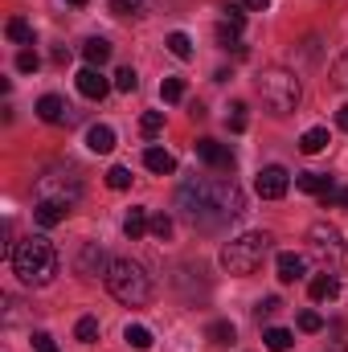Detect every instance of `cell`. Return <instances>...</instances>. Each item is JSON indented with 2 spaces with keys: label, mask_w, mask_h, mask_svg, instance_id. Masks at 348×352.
<instances>
[{
  "label": "cell",
  "mask_w": 348,
  "mask_h": 352,
  "mask_svg": "<svg viewBox=\"0 0 348 352\" xmlns=\"http://www.w3.org/2000/svg\"><path fill=\"white\" fill-rule=\"evenodd\" d=\"M176 209L193 230H221L242 217L246 197L230 176H193L176 192Z\"/></svg>",
  "instance_id": "1"
},
{
  "label": "cell",
  "mask_w": 348,
  "mask_h": 352,
  "mask_svg": "<svg viewBox=\"0 0 348 352\" xmlns=\"http://www.w3.org/2000/svg\"><path fill=\"white\" fill-rule=\"evenodd\" d=\"M8 263H12V274H17L25 287H45V283L58 274V250H54L50 238L33 234V238H21V242L12 246Z\"/></svg>",
  "instance_id": "2"
},
{
  "label": "cell",
  "mask_w": 348,
  "mask_h": 352,
  "mask_svg": "<svg viewBox=\"0 0 348 352\" xmlns=\"http://www.w3.org/2000/svg\"><path fill=\"white\" fill-rule=\"evenodd\" d=\"M107 291L119 303H127V307H144L152 299V283H148L144 266L131 263V258H115V263L107 266Z\"/></svg>",
  "instance_id": "3"
},
{
  "label": "cell",
  "mask_w": 348,
  "mask_h": 352,
  "mask_svg": "<svg viewBox=\"0 0 348 352\" xmlns=\"http://www.w3.org/2000/svg\"><path fill=\"white\" fill-rule=\"evenodd\" d=\"M259 94L262 102H266V111L270 115H291L295 107H299V78L291 74V70H283V66H270V70H262L259 74Z\"/></svg>",
  "instance_id": "4"
},
{
  "label": "cell",
  "mask_w": 348,
  "mask_h": 352,
  "mask_svg": "<svg viewBox=\"0 0 348 352\" xmlns=\"http://www.w3.org/2000/svg\"><path fill=\"white\" fill-rule=\"evenodd\" d=\"M307 246H312V254H316V263H320L324 274H336V270H345L348 266L345 238H340V230L328 226V221H316V226L307 230Z\"/></svg>",
  "instance_id": "5"
},
{
  "label": "cell",
  "mask_w": 348,
  "mask_h": 352,
  "mask_svg": "<svg viewBox=\"0 0 348 352\" xmlns=\"http://www.w3.org/2000/svg\"><path fill=\"white\" fill-rule=\"evenodd\" d=\"M266 250H270V234H242V238L226 242L221 266L230 274H254L262 266V258H266Z\"/></svg>",
  "instance_id": "6"
},
{
  "label": "cell",
  "mask_w": 348,
  "mask_h": 352,
  "mask_svg": "<svg viewBox=\"0 0 348 352\" xmlns=\"http://www.w3.org/2000/svg\"><path fill=\"white\" fill-rule=\"evenodd\" d=\"M83 197V180L74 173H50L37 180V201H62V205H74Z\"/></svg>",
  "instance_id": "7"
},
{
  "label": "cell",
  "mask_w": 348,
  "mask_h": 352,
  "mask_svg": "<svg viewBox=\"0 0 348 352\" xmlns=\"http://www.w3.org/2000/svg\"><path fill=\"white\" fill-rule=\"evenodd\" d=\"M254 188H259L262 201H279V197H287L291 176H287V168H279V164H266V168L254 176Z\"/></svg>",
  "instance_id": "8"
},
{
  "label": "cell",
  "mask_w": 348,
  "mask_h": 352,
  "mask_svg": "<svg viewBox=\"0 0 348 352\" xmlns=\"http://www.w3.org/2000/svg\"><path fill=\"white\" fill-rule=\"evenodd\" d=\"M193 152H197L209 168H221V173H230V168H234V152H230L226 144L209 140V135H205V140H197V144H193Z\"/></svg>",
  "instance_id": "9"
},
{
  "label": "cell",
  "mask_w": 348,
  "mask_h": 352,
  "mask_svg": "<svg viewBox=\"0 0 348 352\" xmlns=\"http://www.w3.org/2000/svg\"><path fill=\"white\" fill-rule=\"evenodd\" d=\"M107 90H111V82L98 74V66H87V70L78 74V94H83V98H94V102H98V98H107Z\"/></svg>",
  "instance_id": "10"
},
{
  "label": "cell",
  "mask_w": 348,
  "mask_h": 352,
  "mask_svg": "<svg viewBox=\"0 0 348 352\" xmlns=\"http://www.w3.org/2000/svg\"><path fill=\"white\" fill-rule=\"evenodd\" d=\"M66 213H70V205H62V201H37V205H33V217H37V226H45V230L62 226Z\"/></svg>",
  "instance_id": "11"
},
{
  "label": "cell",
  "mask_w": 348,
  "mask_h": 352,
  "mask_svg": "<svg viewBox=\"0 0 348 352\" xmlns=\"http://www.w3.org/2000/svg\"><path fill=\"white\" fill-rule=\"evenodd\" d=\"M37 119H45V123H66V119H70V107H66L58 94H41V98H37Z\"/></svg>",
  "instance_id": "12"
},
{
  "label": "cell",
  "mask_w": 348,
  "mask_h": 352,
  "mask_svg": "<svg viewBox=\"0 0 348 352\" xmlns=\"http://www.w3.org/2000/svg\"><path fill=\"white\" fill-rule=\"evenodd\" d=\"M102 266H111V263H107V254L98 250V242H87V246H83V254H78V274L94 278Z\"/></svg>",
  "instance_id": "13"
},
{
  "label": "cell",
  "mask_w": 348,
  "mask_h": 352,
  "mask_svg": "<svg viewBox=\"0 0 348 352\" xmlns=\"http://www.w3.org/2000/svg\"><path fill=\"white\" fill-rule=\"evenodd\" d=\"M336 291H340L336 274H316V278L307 283V295H312L316 303H328V299H336Z\"/></svg>",
  "instance_id": "14"
},
{
  "label": "cell",
  "mask_w": 348,
  "mask_h": 352,
  "mask_svg": "<svg viewBox=\"0 0 348 352\" xmlns=\"http://www.w3.org/2000/svg\"><path fill=\"white\" fill-rule=\"evenodd\" d=\"M295 188L324 197V192H332V188H336V180H332L328 173H303V176H295Z\"/></svg>",
  "instance_id": "15"
},
{
  "label": "cell",
  "mask_w": 348,
  "mask_h": 352,
  "mask_svg": "<svg viewBox=\"0 0 348 352\" xmlns=\"http://www.w3.org/2000/svg\"><path fill=\"white\" fill-rule=\"evenodd\" d=\"M87 148L90 152H98V156H107V152L115 148V131H111L107 123H94V127L87 131Z\"/></svg>",
  "instance_id": "16"
},
{
  "label": "cell",
  "mask_w": 348,
  "mask_h": 352,
  "mask_svg": "<svg viewBox=\"0 0 348 352\" xmlns=\"http://www.w3.org/2000/svg\"><path fill=\"white\" fill-rule=\"evenodd\" d=\"M144 164H148V168H152L156 176L176 173V160L168 156V152H164V148H148V152H144Z\"/></svg>",
  "instance_id": "17"
},
{
  "label": "cell",
  "mask_w": 348,
  "mask_h": 352,
  "mask_svg": "<svg viewBox=\"0 0 348 352\" xmlns=\"http://www.w3.org/2000/svg\"><path fill=\"white\" fill-rule=\"evenodd\" d=\"M279 278H283V283H299V278H303V258H299V254H291V250H287V254H279Z\"/></svg>",
  "instance_id": "18"
},
{
  "label": "cell",
  "mask_w": 348,
  "mask_h": 352,
  "mask_svg": "<svg viewBox=\"0 0 348 352\" xmlns=\"http://www.w3.org/2000/svg\"><path fill=\"white\" fill-rule=\"evenodd\" d=\"M4 33H8V41H17V45H33V25H29L25 16H12V21L4 25Z\"/></svg>",
  "instance_id": "19"
},
{
  "label": "cell",
  "mask_w": 348,
  "mask_h": 352,
  "mask_svg": "<svg viewBox=\"0 0 348 352\" xmlns=\"http://www.w3.org/2000/svg\"><path fill=\"white\" fill-rule=\"evenodd\" d=\"M332 140H328V131L324 127H312V131H303V140H299V152H307V156H316V152H324Z\"/></svg>",
  "instance_id": "20"
},
{
  "label": "cell",
  "mask_w": 348,
  "mask_h": 352,
  "mask_svg": "<svg viewBox=\"0 0 348 352\" xmlns=\"http://www.w3.org/2000/svg\"><path fill=\"white\" fill-rule=\"evenodd\" d=\"M148 226H152V221H148V213H144V209L135 205V209L127 213V221H123V234H127V238L135 242V238H144V234H148Z\"/></svg>",
  "instance_id": "21"
},
{
  "label": "cell",
  "mask_w": 348,
  "mask_h": 352,
  "mask_svg": "<svg viewBox=\"0 0 348 352\" xmlns=\"http://www.w3.org/2000/svg\"><path fill=\"white\" fill-rule=\"evenodd\" d=\"M262 344H266L270 352H287L291 344H295V336H291L287 328H266V332H262Z\"/></svg>",
  "instance_id": "22"
},
{
  "label": "cell",
  "mask_w": 348,
  "mask_h": 352,
  "mask_svg": "<svg viewBox=\"0 0 348 352\" xmlns=\"http://www.w3.org/2000/svg\"><path fill=\"white\" fill-rule=\"evenodd\" d=\"M83 58H87L90 66H102V62L111 58V41H102V37H90L87 45H83Z\"/></svg>",
  "instance_id": "23"
},
{
  "label": "cell",
  "mask_w": 348,
  "mask_h": 352,
  "mask_svg": "<svg viewBox=\"0 0 348 352\" xmlns=\"http://www.w3.org/2000/svg\"><path fill=\"white\" fill-rule=\"evenodd\" d=\"M123 340H127L131 349H140V352H148V349H152V332H148L144 324H127V332H123Z\"/></svg>",
  "instance_id": "24"
},
{
  "label": "cell",
  "mask_w": 348,
  "mask_h": 352,
  "mask_svg": "<svg viewBox=\"0 0 348 352\" xmlns=\"http://www.w3.org/2000/svg\"><path fill=\"white\" fill-rule=\"evenodd\" d=\"M164 45H168V54L180 58V62H188V58H193V41H188L184 33H168V41H164Z\"/></svg>",
  "instance_id": "25"
},
{
  "label": "cell",
  "mask_w": 348,
  "mask_h": 352,
  "mask_svg": "<svg viewBox=\"0 0 348 352\" xmlns=\"http://www.w3.org/2000/svg\"><path fill=\"white\" fill-rule=\"evenodd\" d=\"M148 0H111V12L115 16H144Z\"/></svg>",
  "instance_id": "26"
},
{
  "label": "cell",
  "mask_w": 348,
  "mask_h": 352,
  "mask_svg": "<svg viewBox=\"0 0 348 352\" xmlns=\"http://www.w3.org/2000/svg\"><path fill=\"white\" fill-rule=\"evenodd\" d=\"M74 336H78L83 344H94V340H98V320H94V316H83V320L74 324Z\"/></svg>",
  "instance_id": "27"
},
{
  "label": "cell",
  "mask_w": 348,
  "mask_h": 352,
  "mask_svg": "<svg viewBox=\"0 0 348 352\" xmlns=\"http://www.w3.org/2000/svg\"><path fill=\"white\" fill-rule=\"evenodd\" d=\"M140 131H144V135H160V131H164V111H148V115L140 119Z\"/></svg>",
  "instance_id": "28"
},
{
  "label": "cell",
  "mask_w": 348,
  "mask_h": 352,
  "mask_svg": "<svg viewBox=\"0 0 348 352\" xmlns=\"http://www.w3.org/2000/svg\"><path fill=\"white\" fill-rule=\"evenodd\" d=\"M209 340H213V344H230V340H234V324H230V320L209 324Z\"/></svg>",
  "instance_id": "29"
},
{
  "label": "cell",
  "mask_w": 348,
  "mask_h": 352,
  "mask_svg": "<svg viewBox=\"0 0 348 352\" xmlns=\"http://www.w3.org/2000/svg\"><path fill=\"white\" fill-rule=\"evenodd\" d=\"M160 98H164V102H180V98H184V82H180V78H164V82H160Z\"/></svg>",
  "instance_id": "30"
},
{
  "label": "cell",
  "mask_w": 348,
  "mask_h": 352,
  "mask_svg": "<svg viewBox=\"0 0 348 352\" xmlns=\"http://www.w3.org/2000/svg\"><path fill=\"white\" fill-rule=\"evenodd\" d=\"M148 230H152V238L168 242V238H173V217H168V213H160V217H152V226H148Z\"/></svg>",
  "instance_id": "31"
},
{
  "label": "cell",
  "mask_w": 348,
  "mask_h": 352,
  "mask_svg": "<svg viewBox=\"0 0 348 352\" xmlns=\"http://www.w3.org/2000/svg\"><path fill=\"white\" fill-rule=\"evenodd\" d=\"M107 184H111L115 192H123V188L131 184V173H127L123 164H115V168H107Z\"/></svg>",
  "instance_id": "32"
},
{
  "label": "cell",
  "mask_w": 348,
  "mask_h": 352,
  "mask_svg": "<svg viewBox=\"0 0 348 352\" xmlns=\"http://www.w3.org/2000/svg\"><path fill=\"white\" fill-rule=\"evenodd\" d=\"M37 66H41V58H37V50H21V54H17V70H21V74H33Z\"/></svg>",
  "instance_id": "33"
},
{
  "label": "cell",
  "mask_w": 348,
  "mask_h": 352,
  "mask_svg": "<svg viewBox=\"0 0 348 352\" xmlns=\"http://www.w3.org/2000/svg\"><path fill=\"white\" fill-rule=\"evenodd\" d=\"M226 123H230V131H246V123H250V119H246V102H234Z\"/></svg>",
  "instance_id": "34"
},
{
  "label": "cell",
  "mask_w": 348,
  "mask_h": 352,
  "mask_svg": "<svg viewBox=\"0 0 348 352\" xmlns=\"http://www.w3.org/2000/svg\"><path fill=\"white\" fill-rule=\"evenodd\" d=\"M299 328H303V332H324V316H320V311H303V316H299Z\"/></svg>",
  "instance_id": "35"
},
{
  "label": "cell",
  "mask_w": 348,
  "mask_h": 352,
  "mask_svg": "<svg viewBox=\"0 0 348 352\" xmlns=\"http://www.w3.org/2000/svg\"><path fill=\"white\" fill-rule=\"evenodd\" d=\"M115 87H119V90H135V87H140V78H135V70H131V66H123V70L115 74Z\"/></svg>",
  "instance_id": "36"
},
{
  "label": "cell",
  "mask_w": 348,
  "mask_h": 352,
  "mask_svg": "<svg viewBox=\"0 0 348 352\" xmlns=\"http://www.w3.org/2000/svg\"><path fill=\"white\" fill-rule=\"evenodd\" d=\"M328 336H332L328 340V352H348V328H332Z\"/></svg>",
  "instance_id": "37"
},
{
  "label": "cell",
  "mask_w": 348,
  "mask_h": 352,
  "mask_svg": "<svg viewBox=\"0 0 348 352\" xmlns=\"http://www.w3.org/2000/svg\"><path fill=\"white\" fill-rule=\"evenodd\" d=\"M279 307H283V303H279V299H274V295H270V299H262L259 307H254V316H259V320H270V316H274V311H279Z\"/></svg>",
  "instance_id": "38"
},
{
  "label": "cell",
  "mask_w": 348,
  "mask_h": 352,
  "mask_svg": "<svg viewBox=\"0 0 348 352\" xmlns=\"http://www.w3.org/2000/svg\"><path fill=\"white\" fill-rule=\"evenodd\" d=\"M33 349H37V352H58V344H54V336H50V332H37V336H33Z\"/></svg>",
  "instance_id": "39"
},
{
  "label": "cell",
  "mask_w": 348,
  "mask_h": 352,
  "mask_svg": "<svg viewBox=\"0 0 348 352\" xmlns=\"http://www.w3.org/2000/svg\"><path fill=\"white\" fill-rule=\"evenodd\" d=\"M332 78H336V87H345L348 90V54L336 62V70H332Z\"/></svg>",
  "instance_id": "40"
},
{
  "label": "cell",
  "mask_w": 348,
  "mask_h": 352,
  "mask_svg": "<svg viewBox=\"0 0 348 352\" xmlns=\"http://www.w3.org/2000/svg\"><path fill=\"white\" fill-rule=\"evenodd\" d=\"M226 21H230L234 29H242V25H246V12H242L238 4H230V8H226Z\"/></svg>",
  "instance_id": "41"
},
{
  "label": "cell",
  "mask_w": 348,
  "mask_h": 352,
  "mask_svg": "<svg viewBox=\"0 0 348 352\" xmlns=\"http://www.w3.org/2000/svg\"><path fill=\"white\" fill-rule=\"evenodd\" d=\"M324 205H348V188H332V192H324Z\"/></svg>",
  "instance_id": "42"
},
{
  "label": "cell",
  "mask_w": 348,
  "mask_h": 352,
  "mask_svg": "<svg viewBox=\"0 0 348 352\" xmlns=\"http://www.w3.org/2000/svg\"><path fill=\"white\" fill-rule=\"evenodd\" d=\"M336 123H340V131H348V102L336 111Z\"/></svg>",
  "instance_id": "43"
},
{
  "label": "cell",
  "mask_w": 348,
  "mask_h": 352,
  "mask_svg": "<svg viewBox=\"0 0 348 352\" xmlns=\"http://www.w3.org/2000/svg\"><path fill=\"white\" fill-rule=\"evenodd\" d=\"M242 4H246V8H254V12H262V8H266V0H242Z\"/></svg>",
  "instance_id": "44"
},
{
  "label": "cell",
  "mask_w": 348,
  "mask_h": 352,
  "mask_svg": "<svg viewBox=\"0 0 348 352\" xmlns=\"http://www.w3.org/2000/svg\"><path fill=\"white\" fill-rule=\"evenodd\" d=\"M66 4H74V8H83V4H87V0H66Z\"/></svg>",
  "instance_id": "45"
}]
</instances>
